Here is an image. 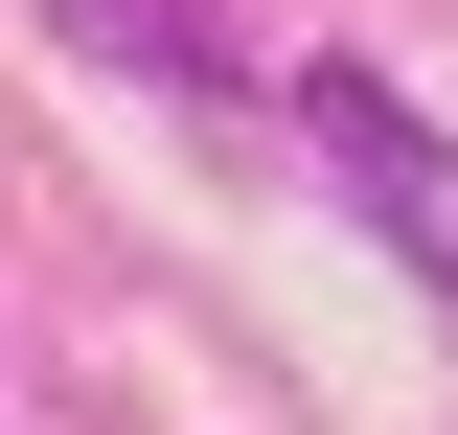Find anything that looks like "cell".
<instances>
[{
  "mask_svg": "<svg viewBox=\"0 0 458 435\" xmlns=\"http://www.w3.org/2000/svg\"><path fill=\"white\" fill-rule=\"evenodd\" d=\"M47 23H69L92 69H161V92H229V69H252V47H229V0H47Z\"/></svg>",
  "mask_w": 458,
  "mask_h": 435,
  "instance_id": "2",
  "label": "cell"
},
{
  "mask_svg": "<svg viewBox=\"0 0 458 435\" xmlns=\"http://www.w3.org/2000/svg\"><path fill=\"white\" fill-rule=\"evenodd\" d=\"M298 138H321V183H344V207H367V229L458 298V138H436V115H412L390 69H298Z\"/></svg>",
  "mask_w": 458,
  "mask_h": 435,
  "instance_id": "1",
  "label": "cell"
}]
</instances>
